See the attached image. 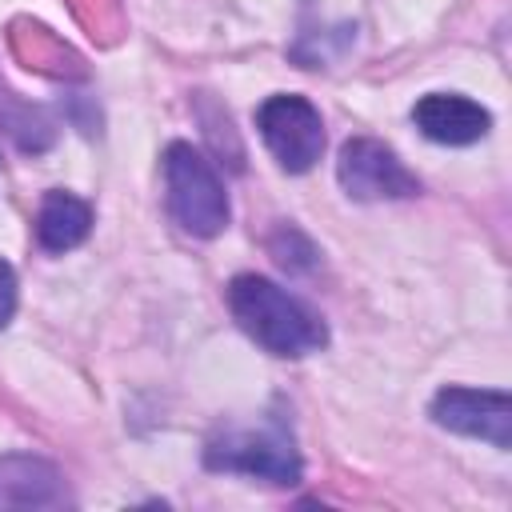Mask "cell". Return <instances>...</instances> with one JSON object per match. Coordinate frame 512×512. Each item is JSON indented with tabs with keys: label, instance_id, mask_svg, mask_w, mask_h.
<instances>
[{
	"label": "cell",
	"instance_id": "2",
	"mask_svg": "<svg viewBox=\"0 0 512 512\" xmlns=\"http://www.w3.org/2000/svg\"><path fill=\"white\" fill-rule=\"evenodd\" d=\"M164 204L180 232L196 240H212L228 224V192L212 160L184 140H172L164 148Z\"/></svg>",
	"mask_w": 512,
	"mask_h": 512
},
{
	"label": "cell",
	"instance_id": "6",
	"mask_svg": "<svg viewBox=\"0 0 512 512\" xmlns=\"http://www.w3.org/2000/svg\"><path fill=\"white\" fill-rule=\"evenodd\" d=\"M432 420L456 436L488 440L492 448L512 444V400L492 388H460L448 384L432 396Z\"/></svg>",
	"mask_w": 512,
	"mask_h": 512
},
{
	"label": "cell",
	"instance_id": "9",
	"mask_svg": "<svg viewBox=\"0 0 512 512\" xmlns=\"http://www.w3.org/2000/svg\"><path fill=\"white\" fill-rule=\"evenodd\" d=\"M88 232H92L88 200H80V196H72L64 188L44 192L40 212H36V240H40L44 252H68V248L84 244Z\"/></svg>",
	"mask_w": 512,
	"mask_h": 512
},
{
	"label": "cell",
	"instance_id": "5",
	"mask_svg": "<svg viewBox=\"0 0 512 512\" xmlns=\"http://www.w3.org/2000/svg\"><path fill=\"white\" fill-rule=\"evenodd\" d=\"M336 180L352 200H408L420 192V180L408 172V164L372 136H356L340 148Z\"/></svg>",
	"mask_w": 512,
	"mask_h": 512
},
{
	"label": "cell",
	"instance_id": "10",
	"mask_svg": "<svg viewBox=\"0 0 512 512\" xmlns=\"http://www.w3.org/2000/svg\"><path fill=\"white\" fill-rule=\"evenodd\" d=\"M16 312V272L8 260H0V328L12 320Z\"/></svg>",
	"mask_w": 512,
	"mask_h": 512
},
{
	"label": "cell",
	"instance_id": "8",
	"mask_svg": "<svg viewBox=\"0 0 512 512\" xmlns=\"http://www.w3.org/2000/svg\"><path fill=\"white\" fill-rule=\"evenodd\" d=\"M72 504L56 464L40 456H0V508H64Z\"/></svg>",
	"mask_w": 512,
	"mask_h": 512
},
{
	"label": "cell",
	"instance_id": "4",
	"mask_svg": "<svg viewBox=\"0 0 512 512\" xmlns=\"http://www.w3.org/2000/svg\"><path fill=\"white\" fill-rule=\"evenodd\" d=\"M256 128L284 172H308L324 152V120L308 96L276 92L256 108Z\"/></svg>",
	"mask_w": 512,
	"mask_h": 512
},
{
	"label": "cell",
	"instance_id": "3",
	"mask_svg": "<svg viewBox=\"0 0 512 512\" xmlns=\"http://www.w3.org/2000/svg\"><path fill=\"white\" fill-rule=\"evenodd\" d=\"M204 464L212 472H240L268 484H296L304 472L284 420H268L260 428H220L204 444Z\"/></svg>",
	"mask_w": 512,
	"mask_h": 512
},
{
	"label": "cell",
	"instance_id": "7",
	"mask_svg": "<svg viewBox=\"0 0 512 512\" xmlns=\"http://www.w3.org/2000/svg\"><path fill=\"white\" fill-rule=\"evenodd\" d=\"M412 120L428 140L452 144V148L476 144L492 128V112L484 104L460 96V92H428V96H420L416 108H412Z\"/></svg>",
	"mask_w": 512,
	"mask_h": 512
},
{
	"label": "cell",
	"instance_id": "1",
	"mask_svg": "<svg viewBox=\"0 0 512 512\" xmlns=\"http://www.w3.org/2000/svg\"><path fill=\"white\" fill-rule=\"evenodd\" d=\"M228 308L232 320L272 356L296 360L308 352H320L328 344V328L324 320L288 288H280L268 276L256 272H240L228 284Z\"/></svg>",
	"mask_w": 512,
	"mask_h": 512
}]
</instances>
